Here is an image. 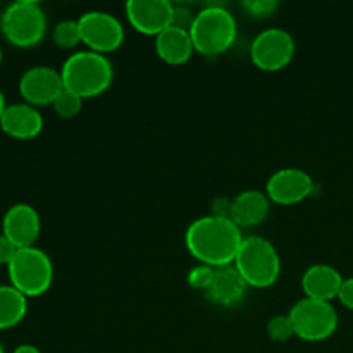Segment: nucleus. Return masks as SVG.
Returning a JSON list of instances; mask_svg holds the SVG:
<instances>
[{
  "label": "nucleus",
  "instance_id": "21",
  "mask_svg": "<svg viewBox=\"0 0 353 353\" xmlns=\"http://www.w3.org/2000/svg\"><path fill=\"white\" fill-rule=\"evenodd\" d=\"M52 107H54V112L57 114L59 117H62V119H72V117H76L81 112L83 99L76 95V93L64 88L59 93L57 99L54 100Z\"/></svg>",
  "mask_w": 353,
  "mask_h": 353
},
{
  "label": "nucleus",
  "instance_id": "18",
  "mask_svg": "<svg viewBox=\"0 0 353 353\" xmlns=\"http://www.w3.org/2000/svg\"><path fill=\"white\" fill-rule=\"evenodd\" d=\"M155 54L162 62L169 65H183L193 57V47L190 31L171 26L155 37Z\"/></svg>",
  "mask_w": 353,
  "mask_h": 353
},
{
  "label": "nucleus",
  "instance_id": "24",
  "mask_svg": "<svg viewBox=\"0 0 353 353\" xmlns=\"http://www.w3.org/2000/svg\"><path fill=\"white\" fill-rule=\"evenodd\" d=\"M243 9L252 17H269L278 10L276 0H247L243 2Z\"/></svg>",
  "mask_w": 353,
  "mask_h": 353
},
{
  "label": "nucleus",
  "instance_id": "25",
  "mask_svg": "<svg viewBox=\"0 0 353 353\" xmlns=\"http://www.w3.org/2000/svg\"><path fill=\"white\" fill-rule=\"evenodd\" d=\"M195 16H196V12H193L190 7L174 6V10H172V26L190 31L193 21H195Z\"/></svg>",
  "mask_w": 353,
  "mask_h": 353
},
{
  "label": "nucleus",
  "instance_id": "14",
  "mask_svg": "<svg viewBox=\"0 0 353 353\" xmlns=\"http://www.w3.org/2000/svg\"><path fill=\"white\" fill-rule=\"evenodd\" d=\"M0 130L14 140H33L43 131V116L30 103H12L3 110Z\"/></svg>",
  "mask_w": 353,
  "mask_h": 353
},
{
  "label": "nucleus",
  "instance_id": "17",
  "mask_svg": "<svg viewBox=\"0 0 353 353\" xmlns=\"http://www.w3.org/2000/svg\"><path fill=\"white\" fill-rule=\"evenodd\" d=\"M343 276L330 264H314L303 272L302 290L307 299L331 302L338 296Z\"/></svg>",
  "mask_w": 353,
  "mask_h": 353
},
{
  "label": "nucleus",
  "instance_id": "22",
  "mask_svg": "<svg viewBox=\"0 0 353 353\" xmlns=\"http://www.w3.org/2000/svg\"><path fill=\"white\" fill-rule=\"evenodd\" d=\"M268 336L272 341H288L295 336V330H293V323L290 319L288 314H279V316L272 317L268 323Z\"/></svg>",
  "mask_w": 353,
  "mask_h": 353
},
{
  "label": "nucleus",
  "instance_id": "19",
  "mask_svg": "<svg viewBox=\"0 0 353 353\" xmlns=\"http://www.w3.org/2000/svg\"><path fill=\"white\" fill-rule=\"evenodd\" d=\"M28 314V299L12 285L0 286V331L16 327Z\"/></svg>",
  "mask_w": 353,
  "mask_h": 353
},
{
  "label": "nucleus",
  "instance_id": "31",
  "mask_svg": "<svg viewBox=\"0 0 353 353\" xmlns=\"http://www.w3.org/2000/svg\"><path fill=\"white\" fill-rule=\"evenodd\" d=\"M0 353H6V352H3V348H2V345H0Z\"/></svg>",
  "mask_w": 353,
  "mask_h": 353
},
{
  "label": "nucleus",
  "instance_id": "29",
  "mask_svg": "<svg viewBox=\"0 0 353 353\" xmlns=\"http://www.w3.org/2000/svg\"><path fill=\"white\" fill-rule=\"evenodd\" d=\"M7 109V103H6V97H3L2 90H0V119H2V114L3 110Z\"/></svg>",
  "mask_w": 353,
  "mask_h": 353
},
{
  "label": "nucleus",
  "instance_id": "15",
  "mask_svg": "<svg viewBox=\"0 0 353 353\" xmlns=\"http://www.w3.org/2000/svg\"><path fill=\"white\" fill-rule=\"evenodd\" d=\"M271 200L261 190H245L231 200L230 219L240 230L255 228L268 219L271 212Z\"/></svg>",
  "mask_w": 353,
  "mask_h": 353
},
{
  "label": "nucleus",
  "instance_id": "2",
  "mask_svg": "<svg viewBox=\"0 0 353 353\" xmlns=\"http://www.w3.org/2000/svg\"><path fill=\"white\" fill-rule=\"evenodd\" d=\"M64 88L85 99H95L110 88L114 81L112 62L107 55L92 50L74 52L61 68Z\"/></svg>",
  "mask_w": 353,
  "mask_h": 353
},
{
  "label": "nucleus",
  "instance_id": "8",
  "mask_svg": "<svg viewBox=\"0 0 353 353\" xmlns=\"http://www.w3.org/2000/svg\"><path fill=\"white\" fill-rule=\"evenodd\" d=\"M296 52L295 40L283 28H268L252 40L250 59L264 72L283 71L293 61Z\"/></svg>",
  "mask_w": 353,
  "mask_h": 353
},
{
  "label": "nucleus",
  "instance_id": "12",
  "mask_svg": "<svg viewBox=\"0 0 353 353\" xmlns=\"http://www.w3.org/2000/svg\"><path fill=\"white\" fill-rule=\"evenodd\" d=\"M64 90L61 71L50 65H33L26 69L19 79V93L26 103L33 107L52 105Z\"/></svg>",
  "mask_w": 353,
  "mask_h": 353
},
{
  "label": "nucleus",
  "instance_id": "23",
  "mask_svg": "<svg viewBox=\"0 0 353 353\" xmlns=\"http://www.w3.org/2000/svg\"><path fill=\"white\" fill-rule=\"evenodd\" d=\"M214 274H216V268H210L207 264H196L192 268L186 276V283L192 286L193 290H200V292H207L214 281Z\"/></svg>",
  "mask_w": 353,
  "mask_h": 353
},
{
  "label": "nucleus",
  "instance_id": "5",
  "mask_svg": "<svg viewBox=\"0 0 353 353\" xmlns=\"http://www.w3.org/2000/svg\"><path fill=\"white\" fill-rule=\"evenodd\" d=\"M47 14L33 0H17L9 3L0 16V31L10 45L31 48L41 43L47 33Z\"/></svg>",
  "mask_w": 353,
  "mask_h": 353
},
{
  "label": "nucleus",
  "instance_id": "30",
  "mask_svg": "<svg viewBox=\"0 0 353 353\" xmlns=\"http://www.w3.org/2000/svg\"><path fill=\"white\" fill-rule=\"evenodd\" d=\"M3 62V52H2V47H0V65H2Z\"/></svg>",
  "mask_w": 353,
  "mask_h": 353
},
{
  "label": "nucleus",
  "instance_id": "11",
  "mask_svg": "<svg viewBox=\"0 0 353 353\" xmlns=\"http://www.w3.org/2000/svg\"><path fill=\"white\" fill-rule=\"evenodd\" d=\"M124 9L130 26L147 37H159L172 26L174 3L169 0H130Z\"/></svg>",
  "mask_w": 353,
  "mask_h": 353
},
{
  "label": "nucleus",
  "instance_id": "20",
  "mask_svg": "<svg viewBox=\"0 0 353 353\" xmlns=\"http://www.w3.org/2000/svg\"><path fill=\"white\" fill-rule=\"evenodd\" d=\"M52 40L62 50H71L81 43V31H79L78 19H64L55 24L52 31Z\"/></svg>",
  "mask_w": 353,
  "mask_h": 353
},
{
  "label": "nucleus",
  "instance_id": "26",
  "mask_svg": "<svg viewBox=\"0 0 353 353\" xmlns=\"http://www.w3.org/2000/svg\"><path fill=\"white\" fill-rule=\"evenodd\" d=\"M17 250H19V248H17L9 238L3 236V234L0 233V265H6L7 268V265L12 262V259L16 257Z\"/></svg>",
  "mask_w": 353,
  "mask_h": 353
},
{
  "label": "nucleus",
  "instance_id": "27",
  "mask_svg": "<svg viewBox=\"0 0 353 353\" xmlns=\"http://www.w3.org/2000/svg\"><path fill=\"white\" fill-rule=\"evenodd\" d=\"M336 300L345 307V309L353 310V278L343 279Z\"/></svg>",
  "mask_w": 353,
  "mask_h": 353
},
{
  "label": "nucleus",
  "instance_id": "28",
  "mask_svg": "<svg viewBox=\"0 0 353 353\" xmlns=\"http://www.w3.org/2000/svg\"><path fill=\"white\" fill-rule=\"evenodd\" d=\"M12 353H41V350L38 347H34V345L24 343V345H19L17 348H14Z\"/></svg>",
  "mask_w": 353,
  "mask_h": 353
},
{
  "label": "nucleus",
  "instance_id": "10",
  "mask_svg": "<svg viewBox=\"0 0 353 353\" xmlns=\"http://www.w3.org/2000/svg\"><path fill=\"white\" fill-rule=\"evenodd\" d=\"M312 193V176L299 168L279 169L265 183V195L276 205H296L309 199Z\"/></svg>",
  "mask_w": 353,
  "mask_h": 353
},
{
  "label": "nucleus",
  "instance_id": "9",
  "mask_svg": "<svg viewBox=\"0 0 353 353\" xmlns=\"http://www.w3.org/2000/svg\"><path fill=\"white\" fill-rule=\"evenodd\" d=\"M81 43L97 54H112L124 43V26L116 16L103 10H88L78 19Z\"/></svg>",
  "mask_w": 353,
  "mask_h": 353
},
{
  "label": "nucleus",
  "instance_id": "16",
  "mask_svg": "<svg viewBox=\"0 0 353 353\" xmlns=\"http://www.w3.org/2000/svg\"><path fill=\"white\" fill-rule=\"evenodd\" d=\"M247 290L248 285L245 283V279L241 278L236 268L230 264L216 269L214 281L205 295L214 305L230 309V307H236L238 303H241V300L247 295Z\"/></svg>",
  "mask_w": 353,
  "mask_h": 353
},
{
  "label": "nucleus",
  "instance_id": "1",
  "mask_svg": "<svg viewBox=\"0 0 353 353\" xmlns=\"http://www.w3.org/2000/svg\"><path fill=\"white\" fill-rule=\"evenodd\" d=\"M243 240L241 230L230 217L216 214L195 219L185 233L188 254L199 264L216 269L233 264Z\"/></svg>",
  "mask_w": 353,
  "mask_h": 353
},
{
  "label": "nucleus",
  "instance_id": "3",
  "mask_svg": "<svg viewBox=\"0 0 353 353\" xmlns=\"http://www.w3.org/2000/svg\"><path fill=\"white\" fill-rule=\"evenodd\" d=\"M190 37L196 54L217 57L230 50L236 41V19L223 6H207L196 12Z\"/></svg>",
  "mask_w": 353,
  "mask_h": 353
},
{
  "label": "nucleus",
  "instance_id": "13",
  "mask_svg": "<svg viewBox=\"0 0 353 353\" xmlns=\"http://www.w3.org/2000/svg\"><path fill=\"white\" fill-rule=\"evenodd\" d=\"M41 233V219L30 203H14L7 209L2 219V234L17 248L37 247Z\"/></svg>",
  "mask_w": 353,
  "mask_h": 353
},
{
  "label": "nucleus",
  "instance_id": "7",
  "mask_svg": "<svg viewBox=\"0 0 353 353\" xmlns=\"http://www.w3.org/2000/svg\"><path fill=\"white\" fill-rule=\"evenodd\" d=\"M295 336L303 341L317 343L333 336L340 324L336 309L331 302L303 296L288 312Z\"/></svg>",
  "mask_w": 353,
  "mask_h": 353
},
{
  "label": "nucleus",
  "instance_id": "6",
  "mask_svg": "<svg viewBox=\"0 0 353 353\" xmlns=\"http://www.w3.org/2000/svg\"><path fill=\"white\" fill-rule=\"evenodd\" d=\"M7 272L9 285L26 299L45 295L54 283V262L47 252L38 247L19 248L12 262L7 265Z\"/></svg>",
  "mask_w": 353,
  "mask_h": 353
},
{
  "label": "nucleus",
  "instance_id": "4",
  "mask_svg": "<svg viewBox=\"0 0 353 353\" xmlns=\"http://www.w3.org/2000/svg\"><path fill=\"white\" fill-rule=\"evenodd\" d=\"M233 265L245 279L248 288H269L281 274V259L276 247L257 234L245 238Z\"/></svg>",
  "mask_w": 353,
  "mask_h": 353
}]
</instances>
